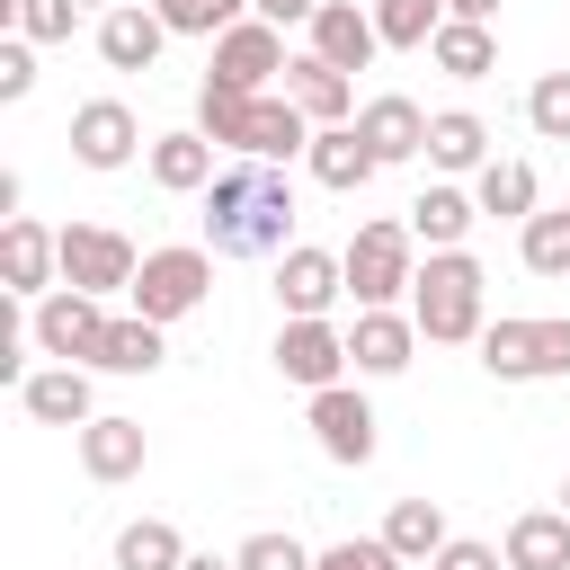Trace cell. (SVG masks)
<instances>
[{
  "mask_svg": "<svg viewBox=\"0 0 570 570\" xmlns=\"http://www.w3.org/2000/svg\"><path fill=\"white\" fill-rule=\"evenodd\" d=\"M472 196H481V214H508V223H525L534 205H543V187H534V160H481L472 169Z\"/></svg>",
  "mask_w": 570,
  "mask_h": 570,
  "instance_id": "f1b7e54d",
  "label": "cell"
},
{
  "mask_svg": "<svg viewBox=\"0 0 570 570\" xmlns=\"http://www.w3.org/2000/svg\"><path fill=\"white\" fill-rule=\"evenodd\" d=\"M27 89H36V45H27V36H9V45H0V98L18 107Z\"/></svg>",
  "mask_w": 570,
  "mask_h": 570,
  "instance_id": "ab89813d",
  "label": "cell"
},
{
  "mask_svg": "<svg viewBox=\"0 0 570 570\" xmlns=\"http://www.w3.org/2000/svg\"><path fill=\"white\" fill-rule=\"evenodd\" d=\"M481 160H490V125H481L472 107H436V116H428V169L463 178V169H481Z\"/></svg>",
  "mask_w": 570,
  "mask_h": 570,
  "instance_id": "484cf974",
  "label": "cell"
},
{
  "mask_svg": "<svg viewBox=\"0 0 570 570\" xmlns=\"http://www.w3.org/2000/svg\"><path fill=\"white\" fill-rule=\"evenodd\" d=\"M472 347H481L490 383H552V374H570V321H552V312H499Z\"/></svg>",
  "mask_w": 570,
  "mask_h": 570,
  "instance_id": "3957f363",
  "label": "cell"
},
{
  "mask_svg": "<svg viewBox=\"0 0 570 570\" xmlns=\"http://www.w3.org/2000/svg\"><path fill=\"white\" fill-rule=\"evenodd\" d=\"M410 321H419V338H436V347H472V338L490 330V267H481L472 249H428V267H419V285H410Z\"/></svg>",
  "mask_w": 570,
  "mask_h": 570,
  "instance_id": "7a4b0ae2",
  "label": "cell"
},
{
  "mask_svg": "<svg viewBox=\"0 0 570 570\" xmlns=\"http://www.w3.org/2000/svg\"><path fill=\"white\" fill-rule=\"evenodd\" d=\"M303 36H312V53H321L330 71H365V62L383 53V27H374V9H356V0H321V18H312Z\"/></svg>",
  "mask_w": 570,
  "mask_h": 570,
  "instance_id": "2e32d148",
  "label": "cell"
},
{
  "mask_svg": "<svg viewBox=\"0 0 570 570\" xmlns=\"http://www.w3.org/2000/svg\"><path fill=\"white\" fill-rule=\"evenodd\" d=\"M160 356H169V338H160V321H142V312H125V321H107V347H98V374H160Z\"/></svg>",
  "mask_w": 570,
  "mask_h": 570,
  "instance_id": "f546056e",
  "label": "cell"
},
{
  "mask_svg": "<svg viewBox=\"0 0 570 570\" xmlns=\"http://www.w3.org/2000/svg\"><path fill=\"white\" fill-rule=\"evenodd\" d=\"M525 125H534L543 142H570V71H543V80L525 89Z\"/></svg>",
  "mask_w": 570,
  "mask_h": 570,
  "instance_id": "8d00e7d4",
  "label": "cell"
},
{
  "mask_svg": "<svg viewBox=\"0 0 570 570\" xmlns=\"http://www.w3.org/2000/svg\"><path fill=\"white\" fill-rule=\"evenodd\" d=\"M303 169H312L330 196H356L383 160H374V142H365L356 125H321V134H312V151H303Z\"/></svg>",
  "mask_w": 570,
  "mask_h": 570,
  "instance_id": "7402d4cb",
  "label": "cell"
},
{
  "mask_svg": "<svg viewBox=\"0 0 570 570\" xmlns=\"http://www.w3.org/2000/svg\"><path fill=\"white\" fill-rule=\"evenodd\" d=\"M561 508H570V481H561Z\"/></svg>",
  "mask_w": 570,
  "mask_h": 570,
  "instance_id": "f6af8a7d",
  "label": "cell"
},
{
  "mask_svg": "<svg viewBox=\"0 0 570 570\" xmlns=\"http://www.w3.org/2000/svg\"><path fill=\"white\" fill-rule=\"evenodd\" d=\"M285 62H294L285 53V27H267L258 9L214 36V80H232V89H267V80H285Z\"/></svg>",
  "mask_w": 570,
  "mask_h": 570,
  "instance_id": "7c38bea8",
  "label": "cell"
},
{
  "mask_svg": "<svg viewBox=\"0 0 570 570\" xmlns=\"http://www.w3.org/2000/svg\"><path fill=\"white\" fill-rule=\"evenodd\" d=\"M267 356H276V374H285V383H303V392L347 383V330H338V321H285Z\"/></svg>",
  "mask_w": 570,
  "mask_h": 570,
  "instance_id": "30bf717a",
  "label": "cell"
},
{
  "mask_svg": "<svg viewBox=\"0 0 570 570\" xmlns=\"http://www.w3.org/2000/svg\"><path fill=\"white\" fill-rule=\"evenodd\" d=\"M285 98H294L312 125H356V80L330 71L321 53H294V62H285Z\"/></svg>",
  "mask_w": 570,
  "mask_h": 570,
  "instance_id": "ffe728a7",
  "label": "cell"
},
{
  "mask_svg": "<svg viewBox=\"0 0 570 570\" xmlns=\"http://www.w3.org/2000/svg\"><path fill=\"white\" fill-rule=\"evenodd\" d=\"M107 294H80V285H53L36 312H27V330H36V347L53 356V365H89L98 374V347H107Z\"/></svg>",
  "mask_w": 570,
  "mask_h": 570,
  "instance_id": "8992f818",
  "label": "cell"
},
{
  "mask_svg": "<svg viewBox=\"0 0 570 570\" xmlns=\"http://www.w3.org/2000/svg\"><path fill=\"white\" fill-rule=\"evenodd\" d=\"M18 410L36 428H89L98 419V392H89V365H36L18 383Z\"/></svg>",
  "mask_w": 570,
  "mask_h": 570,
  "instance_id": "5bb4252c",
  "label": "cell"
},
{
  "mask_svg": "<svg viewBox=\"0 0 570 570\" xmlns=\"http://www.w3.org/2000/svg\"><path fill=\"white\" fill-rule=\"evenodd\" d=\"M410 356H419V321L410 312H392V303L356 312V330H347V365L356 374H410Z\"/></svg>",
  "mask_w": 570,
  "mask_h": 570,
  "instance_id": "ac0fdd59",
  "label": "cell"
},
{
  "mask_svg": "<svg viewBox=\"0 0 570 570\" xmlns=\"http://www.w3.org/2000/svg\"><path fill=\"white\" fill-rule=\"evenodd\" d=\"M205 249L214 258H285L294 249V178L276 160H232L205 187Z\"/></svg>",
  "mask_w": 570,
  "mask_h": 570,
  "instance_id": "6da1fadb",
  "label": "cell"
},
{
  "mask_svg": "<svg viewBox=\"0 0 570 570\" xmlns=\"http://www.w3.org/2000/svg\"><path fill=\"white\" fill-rule=\"evenodd\" d=\"M62 142H71V160H80V169H125V160L142 151V125H134V107H125V98H80Z\"/></svg>",
  "mask_w": 570,
  "mask_h": 570,
  "instance_id": "4fadbf2b",
  "label": "cell"
},
{
  "mask_svg": "<svg viewBox=\"0 0 570 570\" xmlns=\"http://www.w3.org/2000/svg\"><path fill=\"white\" fill-rule=\"evenodd\" d=\"M472 223H481V196H472V187H454V178H436V187H419V196H410V232H419L428 249H463V240H472Z\"/></svg>",
  "mask_w": 570,
  "mask_h": 570,
  "instance_id": "603a6c76",
  "label": "cell"
},
{
  "mask_svg": "<svg viewBox=\"0 0 570 570\" xmlns=\"http://www.w3.org/2000/svg\"><path fill=\"white\" fill-rule=\"evenodd\" d=\"M205 294H214V249L205 240H169V249H142V267H134V312L142 321H187V312H205Z\"/></svg>",
  "mask_w": 570,
  "mask_h": 570,
  "instance_id": "277c9868",
  "label": "cell"
},
{
  "mask_svg": "<svg viewBox=\"0 0 570 570\" xmlns=\"http://www.w3.org/2000/svg\"><path fill=\"white\" fill-rule=\"evenodd\" d=\"M428 62H436L445 80H490V71H499V36H490L481 18H445L436 45H428Z\"/></svg>",
  "mask_w": 570,
  "mask_h": 570,
  "instance_id": "4316f807",
  "label": "cell"
},
{
  "mask_svg": "<svg viewBox=\"0 0 570 570\" xmlns=\"http://www.w3.org/2000/svg\"><path fill=\"white\" fill-rule=\"evenodd\" d=\"M214 151H223V142H205L196 125H187V134H151V187H160V196H205V187H214Z\"/></svg>",
  "mask_w": 570,
  "mask_h": 570,
  "instance_id": "cb8c5ba5",
  "label": "cell"
},
{
  "mask_svg": "<svg viewBox=\"0 0 570 570\" xmlns=\"http://www.w3.org/2000/svg\"><path fill=\"white\" fill-rule=\"evenodd\" d=\"M71 436H80V472H89V481H107V490H116V481H134V472L151 463V436H142V419H116V410H98V419H89V428H71Z\"/></svg>",
  "mask_w": 570,
  "mask_h": 570,
  "instance_id": "9a60e30c",
  "label": "cell"
},
{
  "mask_svg": "<svg viewBox=\"0 0 570 570\" xmlns=\"http://www.w3.org/2000/svg\"><path fill=\"white\" fill-rule=\"evenodd\" d=\"M338 258H347V294H356V312L401 303V294L419 285V232H410V223H356V240H347Z\"/></svg>",
  "mask_w": 570,
  "mask_h": 570,
  "instance_id": "5b68a950",
  "label": "cell"
},
{
  "mask_svg": "<svg viewBox=\"0 0 570 570\" xmlns=\"http://www.w3.org/2000/svg\"><path fill=\"white\" fill-rule=\"evenodd\" d=\"M249 9H258L267 27H312V18H321V0H249Z\"/></svg>",
  "mask_w": 570,
  "mask_h": 570,
  "instance_id": "b9f144b4",
  "label": "cell"
},
{
  "mask_svg": "<svg viewBox=\"0 0 570 570\" xmlns=\"http://www.w3.org/2000/svg\"><path fill=\"white\" fill-rule=\"evenodd\" d=\"M383 543H392L401 561H436L454 534H445V508H436V499H392V517H383Z\"/></svg>",
  "mask_w": 570,
  "mask_h": 570,
  "instance_id": "4dcf8cb0",
  "label": "cell"
},
{
  "mask_svg": "<svg viewBox=\"0 0 570 570\" xmlns=\"http://www.w3.org/2000/svg\"><path fill=\"white\" fill-rule=\"evenodd\" d=\"M445 18H454L445 0H374V27H383V45H392V53H428Z\"/></svg>",
  "mask_w": 570,
  "mask_h": 570,
  "instance_id": "836d02e7",
  "label": "cell"
},
{
  "mask_svg": "<svg viewBox=\"0 0 570 570\" xmlns=\"http://www.w3.org/2000/svg\"><path fill=\"white\" fill-rule=\"evenodd\" d=\"M517 258L561 285V276H570V205H534V214L517 223Z\"/></svg>",
  "mask_w": 570,
  "mask_h": 570,
  "instance_id": "1f68e13d",
  "label": "cell"
},
{
  "mask_svg": "<svg viewBox=\"0 0 570 570\" xmlns=\"http://www.w3.org/2000/svg\"><path fill=\"white\" fill-rule=\"evenodd\" d=\"M321 570H410V561H401L383 534H347V543H330V552H321Z\"/></svg>",
  "mask_w": 570,
  "mask_h": 570,
  "instance_id": "f35d334b",
  "label": "cell"
},
{
  "mask_svg": "<svg viewBox=\"0 0 570 570\" xmlns=\"http://www.w3.org/2000/svg\"><path fill=\"white\" fill-rule=\"evenodd\" d=\"M151 9L169 18V36H205V45H214L223 27H240V18H249V0H151Z\"/></svg>",
  "mask_w": 570,
  "mask_h": 570,
  "instance_id": "e575fe53",
  "label": "cell"
},
{
  "mask_svg": "<svg viewBox=\"0 0 570 570\" xmlns=\"http://www.w3.org/2000/svg\"><path fill=\"white\" fill-rule=\"evenodd\" d=\"M312 134H321V125H312L285 89H258V116H249V151H240V160H276V169H285V160L312 151Z\"/></svg>",
  "mask_w": 570,
  "mask_h": 570,
  "instance_id": "44dd1931",
  "label": "cell"
},
{
  "mask_svg": "<svg viewBox=\"0 0 570 570\" xmlns=\"http://www.w3.org/2000/svg\"><path fill=\"white\" fill-rule=\"evenodd\" d=\"M428 570H508V552H499V543H472V534H454V543H445Z\"/></svg>",
  "mask_w": 570,
  "mask_h": 570,
  "instance_id": "60d3db41",
  "label": "cell"
},
{
  "mask_svg": "<svg viewBox=\"0 0 570 570\" xmlns=\"http://www.w3.org/2000/svg\"><path fill=\"white\" fill-rule=\"evenodd\" d=\"M160 45H169V18L160 9H107L98 18V62L107 71H151Z\"/></svg>",
  "mask_w": 570,
  "mask_h": 570,
  "instance_id": "d6986e66",
  "label": "cell"
},
{
  "mask_svg": "<svg viewBox=\"0 0 570 570\" xmlns=\"http://www.w3.org/2000/svg\"><path fill=\"white\" fill-rule=\"evenodd\" d=\"M178 561H187V543H178L169 517H134V525H116V570H178Z\"/></svg>",
  "mask_w": 570,
  "mask_h": 570,
  "instance_id": "d6a6232c",
  "label": "cell"
},
{
  "mask_svg": "<svg viewBox=\"0 0 570 570\" xmlns=\"http://www.w3.org/2000/svg\"><path fill=\"white\" fill-rule=\"evenodd\" d=\"M249 116H258V89H232V80L205 71V89H196V134L223 142V151H249Z\"/></svg>",
  "mask_w": 570,
  "mask_h": 570,
  "instance_id": "83f0119b",
  "label": "cell"
},
{
  "mask_svg": "<svg viewBox=\"0 0 570 570\" xmlns=\"http://www.w3.org/2000/svg\"><path fill=\"white\" fill-rule=\"evenodd\" d=\"M80 18H89V0H18V18H9V27H18L27 45H62Z\"/></svg>",
  "mask_w": 570,
  "mask_h": 570,
  "instance_id": "d590c367",
  "label": "cell"
},
{
  "mask_svg": "<svg viewBox=\"0 0 570 570\" xmlns=\"http://www.w3.org/2000/svg\"><path fill=\"white\" fill-rule=\"evenodd\" d=\"M499 552L508 570H570V508H525Z\"/></svg>",
  "mask_w": 570,
  "mask_h": 570,
  "instance_id": "d4e9b609",
  "label": "cell"
},
{
  "mask_svg": "<svg viewBox=\"0 0 570 570\" xmlns=\"http://www.w3.org/2000/svg\"><path fill=\"white\" fill-rule=\"evenodd\" d=\"M445 9H454V18H481V27L499 18V0H445Z\"/></svg>",
  "mask_w": 570,
  "mask_h": 570,
  "instance_id": "7bdbcfd3",
  "label": "cell"
},
{
  "mask_svg": "<svg viewBox=\"0 0 570 570\" xmlns=\"http://www.w3.org/2000/svg\"><path fill=\"white\" fill-rule=\"evenodd\" d=\"M0 285H9V303H45V294L62 285V232L9 214V223H0Z\"/></svg>",
  "mask_w": 570,
  "mask_h": 570,
  "instance_id": "ba28073f",
  "label": "cell"
},
{
  "mask_svg": "<svg viewBox=\"0 0 570 570\" xmlns=\"http://www.w3.org/2000/svg\"><path fill=\"white\" fill-rule=\"evenodd\" d=\"M134 267H142V249L116 223H62V285H80V294H134Z\"/></svg>",
  "mask_w": 570,
  "mask_h": 570,
  "instance_id": "52a82bcc",
  "label": "cell"
},
{
  "mask_svg": "<svg viewBox=\"0 0 570 570\" xmlns=\"http://www.w3.org/2000/svg\"><path fill=\"white\" fill-rule=\"evenodd\" d=\"M178 570H240V561H223V552H187Z\"/></svg>",
  "mask_w": 570,
  "mask_h": 570,
  "instance_id": "ee69618b",
  "label": "cell"
},
{
  "mask_svg": "<svg viewBox=\"0 0 570 570\" xmlns=\"http://www.w3.org/2000/svg\"><path fill=\"white\" fill-rule=\"evenodd\" d=\"M356 134L374 142V160H383V169H392V160H428V107H419V98H401V89L365 98V107H356Z\"/></svg>",
  "mask_w": 570,
  "mask_h": 570,
  "instance_id": "e0dca14e",
  "label": "cell"
},
{
  "mask_svg": "<svg viewBox=\"0 0 570 570\" xmlns=\"http://www.w3.org/2000/svg\"><path fill=\"white\" fill-rule=\"evenodd\" d=\"M312 445H321L330 463H347V472H356V463H374V445H383V436H374V401H365L356 383L312 392Z\"/></svg>",
  "mask_w": 570,
  "mask_h": 570,
  "instance_id": "8fae6325",
  "label": "cell"
},
{
  "mask_svg": "<svg viewBox=\"0 0 570 570\" xmlns=\"http://www.w3.org/2000/svg\"><path fill=\"white\" fill-rule=\"evenodd\" d=\"M232 561H240V570H321V552H303L294 534H249Z\"/></svg>",
  "mask_w": 570,
  "mask_h": 570,
  "instance_id": "74e56055",
  "label": "cell"
},
{
  "mask_svg": "<svg viewBox=\"0 0 570 570\" xmlns=\"http://www.w3.org/2000/svg\"><path fill=\"white\" fill-rule=\"evenodd\" d=\"M338 294H347V258H338V249L294 240V249L276 258V303H285V321H330Z\"/></svg>",
  "mask_w": 570,
  "mask_h": 570,
  "instance_id": "9c48e42d",
  "label": "cell"
}]
</instances>
